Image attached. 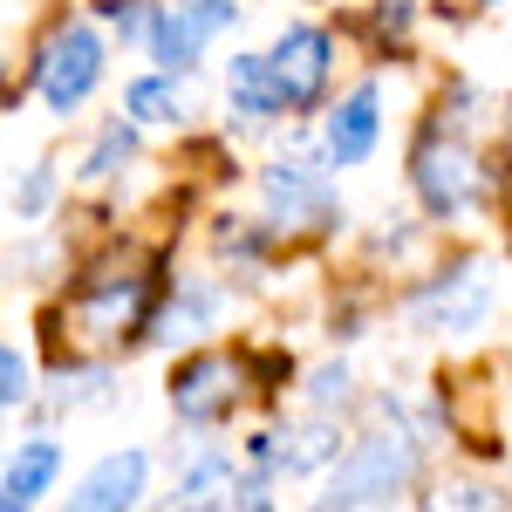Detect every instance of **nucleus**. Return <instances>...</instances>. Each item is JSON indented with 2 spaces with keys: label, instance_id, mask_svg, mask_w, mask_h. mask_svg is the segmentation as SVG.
Instances as JSON below:
<instances>
[{
  "label": "nucleus",
  "instance_id": "obj_17",
  "mask_svg": "<svg viewBox=\"0 0 512 512\" xmlns=\"http://www.w3.org/2000/svg\"><path fill=\"white\" fill-rule=\"evenodd\" d=\"M130 158H137V130L123 117H110L103 137H96V151L82 158V178H117V164H130Z\"/></svg>",
  "mask_w": 512,
  "mask_h": 512
},
{
  "label": "nucleus",
  "instance_id": "obj_11",
  "mask_svg": "<svg viewBox=\"0 0 512 512\" xmlns=\"http://www.w3.org/2000/svg\"><path fill=\"white\" fill-rule=\"evenodd\" d=\"M376 137H383V89L362 82V89H349V103L328 117V164H362L376 151Z\"/></svg>",
  "mask_w": 512,
  "mask_h": 512
},
{
  "label": "nucleus",
  "instance_id": "obj_21",
  "mask_svg": "<svg viewBox=\"0 0 512 512\" xmlns=\"http://www.w3.org/2000/svg\"><path fill=\"white\" fill-rule=\"evenodd\" d=\"M21 396H28V362L14 349H0V410H14Z\"/></svg>",
  "mask_w": 512,
  "mask_h": 512
},
{
  "label": "nucleus",
  "instance_id": "obj_4",
  "mask_svg": "<svg viewBox=\"0 0 512 512\" xmlns=\"http://www.w3.org/2000/svg\"><path fill=\"white\" fill-rule=\"evenodd\" d=\"M260 62H267L280 110H315L321 89H328V69H335V41H328V28L294 21V28H280L274 55H260Z\"/></svg>",
  "mask_w": 512,
  "mask_h": 512
},
{
  "label": "nucleus",
  "instance_id": "obj_18",
  "mask_svg": "<svg viewBox=\"0 0 512 512\" xmlns=\"http://www.w3.org/2000/svg\"><path fill=\"white\" fill-rule=\"evenodd\" d=\"M424 512H506V499L492 492V485H478V478H458V485H437Z\"/></svg>",
  "mask_w": 512,
  "mask_h": 512
},
{
  "label": "nucleus",
  "instance_id": "obj_16",
  "mask_svg": "<svg viewBox=\"0 0 512 512\" xmlns=\"http://www.w3.org/2000/svg\"><path fill=\"white\" fill-rule=\"evenodd\" d=\"M123 110H130L137 123H178V117H185L178 89H171L164 76H137L130 89H123Z\"/></svg>",
  "mask_w": 512,
  "mask_h": 512
},
{
  "label": "nucleus",
  "instance_id": "obj_2",
  "mask_svg": "<svg viewBox=\"0 0 512 512\" xmlns=\"http://www.w3.org/2000/svg\"><path fill=\"white\" fill-rule=\"evenodd\" d=\"M492 315V260H458L451 274L424 280L410 294V321L424 335H472Z\"/></svg>",
  "mask_w": 512,
  "mask_h": 512
},
{
  "label": "nucleus",
  "instance_id": "obj_5",
  "mask_svg": "<svg viewBox=\"0 0 512 512\" xmlns=\"http://www.w3.org/2000/svg\"><path fill=\"white\" fill-rule=\"evenodd\" d=\"M233 0H164L151 7V21H144V41H151V55L164 62V76H185L198 55H205V41L219 35V28H233Z\"/></svg>",
  "mask_w": 512,
  "mask_h": 512
},
{
  "label": "nucleus",
  "instance_id": "obj_14",
  "mask_svg": "<svg viewBox=\"0 0 512 512\" xmlns=\"http://www.w3.org/2000/svg\"><path fill=\"white\" fill-rule=\"evenodd\" d=\"M219 287H205V280H178V301H171V315L158 321V335L164 342H198L212 321H219Z\"/></svg>",
  "mask_w": 512,
  "mask_h": 512
},
{
  "label": "nucleus",
  "instance_id": "obj_12",
  "mask_svg": "<svg viewBox=\"0 0 512 512\" xmlns=\"http://www.w3.org/2000/svg\"><path fill=\"white\" fill-rule=\"evenodd\" d=\"M335 451H342V424L335 417H308L287 437H267V465H280V472H321Z\"/></svg>",
  "mask_w": 512,
  "mask_h": 512
},
{
  "label": "nucleus",
  "instance_id": "obj_6",
  "mask_svg": "<svg viewBox=\"0 0 512 512\" xmlns=\"http://www.w3.org/2000/svg\"><path fill=\"white\" fill-rule=\"evenodd\" d=\"M410 185H417V198L431 205L437 219H458V212H472V198H478V158L458 137L431 130L417 144V158H410Z\"/></svg>",
  "mask_w": 512,
  "mask_h": 512
},
{
  "label": "nucleus",
  "instance_id": "obj_20",
  "mask_svg": "<svg viewBox=\"0 0 512 512\" xmlns=\"http://www.w3.org/2000/svg\"><path fill=\"white\" fill-rule=\"evenodd\" d=\"M48 198H55V171H48V164H35V171H28V185L14 192V205L35 219V212H48Z\"/></svg>",
  "mask_w": 512,
  "mask_h": 512
},
{
  "label": "nucleus",
  "instance_id": "obj_23",
  "mask_svg": "<svg viewBox=\"0 0 512 512\" xmlns=\"http://www.w3.org/2000/svg\"><path fill=\"white\" fill-rule=\"evenodd\" d=\"M171 512H226V499H178Z\"/></svg>",
  "mask_w": 512,
  "mask_h": 512
},
{
  "label": "nucleus",
  "instance_id": "obj_24",
  "mask_svg": "<svg viewBox=\"0 0 512 512\" xmlns=\"http://www.w3.org/2000/svg\"><path fill=\"white\" fill-rule=\"evenodd\" d=\"M0 512H28V506H14V499H7V492H0Z\"/></svg>",
  "mask_w": 512,
  "mask_h": 512
},
{
  "label": "nucleus",
  "instance_id": "obj_1",
  "mask_svg": "<svg viewBox=\"0 0 512 512\" xmlns=\"http://www.w3.org/2000/svg\"><path fill=\"white\" fill-rule=\"evenodd\" d=\"M424 465V444L410 424H390V431H369L349 444V458L335 465V478L321 485L315 512H369L390 506L396 492H410V478Z\"/></svg>",
  "mask_w": 512,
  "mask_h": 512
},
{
  "label": "nucleus",
  "instance_id": "obj_8",
  "mask_svg": "<svg viewBox=\"0 0 512 512\" xmlns=\"http://www.w3.org/2000/svg\"><path fill=\"white\" fill-rule=\"evenodd\" d=\"M260 192H267V219H274V226H321V219L335 212L328 171H321L315 158H287V164H274V171L260 178Z\"/></svg>",
  "mask_w": 512,
  "mask_h": 512
},
{
  "label": "nucleus",
  "instance_id": "obj_9",
  "mask_svg": "<svg viewBox=\"0 0 512 512\" xmlns=\"http://www.w3.org/2000/svg\"><path fill=\"white\" fill-rule=\"evenodd\" d=\"M144 478H151V458L144 451H110V458H96L76 478V492L62 499V512H137Z\"/></svg>",
  "mask_w": 512,
  "mask_h": 512
},
{
  "label": "nucleus",
  "instance_id": "obj_25",
  "mask_svg": "<svg viewBox=\"0 0 512 512\" xmlns=\"http://www.w3.org/2000/svg\"><path fill=\"white\" fill-rule=\"evenodd\" d=\"M0 82H7V62H0Z\"/></svg>",
  "mask_w": 512,
  "mask_h": 512
},
{
  "label": "nucleus",
  "instance_id": "obj_7",
  "mask_svg": "<svg viewBox=\"0 0 512 512\" xmlns=\"http://www.w3.org/2000/svg\"><path fill=\"white\" fill-rule=\"evenodd\" d=\"M144 301H151V280H130V274L117 280V267H89V274L76 280V315L96 342L130 335V328L144 321Z\"/></svg>",
  "mask_w": 512,
  "mask_h": 512
},
{
  "label": "nucleus",
  "instance_id": "obj_13",
  "mask_svg": "<svg viewBox=\"0 0 512 512\" xmlns=\"http://www.w3.org/2000/svg\"><path fill=\"white\" fill-rule=\"evenodd\" d=\"M55 472H62V451H55V437H28V444H14V458H7V499L14 506H35L41 492L55 485Z\"/></svg>",
  "mask_w": 512,
  "mask_h": 512
},
{
  "label": "nucleus",
  "instance_id": "obj_19",
  "mask_svg": "<svg viewBox=\"0 0 512 512\" xmlns=\"http://www.w3.org/2000/svg\"><path fill=\"white\" fill-rule=\"evenodd\" d=\"M308 396H315L321 410H335V403H349V362H321L315 376H308Z\"/></svg>",
  "mask_w": 512,
  "mask_h": 512
},
{
  "label": "nucleus",
  "instance_id": "obj_26",
  "mask_svg": "<svg viewBox=\"0 0 512 512\" xmlns=\"http://www.w3.org/2000/svg\"><path fill=\"white\" fill-rule=\"evenodd\" d=\"M485 7H499V0H485Z\"/></svg>",
  "mask_w": 512,
  "mask_h": 512
},
{
  "label": "nucleus",
  "instance_id": "obj_15",
  "mask_svg": "<svg viewBox=\"0 0 512 512\" xmlns=\"http://www.w3.org/2000/svg\"><path fill=\"white\" fill-rule=\"evenodd\" d=\"M233 117L239 123H274L280 103H274V82H267V62L260 55H233Z\"/></svg>",
  "mask_w": 512,
  "mask_h": 512
},
{
  "label": "nucleus",
  "instance_id": "obj_3",
  "mask_svg": "<svg viewBox=\"0 0 512 512\" xmlns=\"http://www.w3.org/2000/svg\"><path fill=\"white\" fill-rule=\"evenodd\" d=\"M96 82H103V35H96V28H82V21H62L55 35L41 41V55H35L41 103L69 117Z\"/></svg>",
  "mask_w": 512,
  "mask_h": 512
},
{
  "label": "nucleus",
  "instance_id": "obj_22",
  "mask_svg": "<svg viewBox=\"0 0 512 512\" xmlns=\"http://www.w3.org/2000/svg\"><path fill=\"white\" fill-rule=\"evenodd\" d=\"M410 14H417L410 0H383V7H376V28H383V41H403V35H410Z\"/></svg>",
  "mask_w": 512,
  "mask_h": 512
},
{
  "label": "nucleus",
  "instance_id": "obj_10",
  "mask_svg": "<svg viewBox=\"0 0 512 512\" xmlns=\"http://www.w3.org/2000/svg\"><path fill=\"white\" fill-rule=\"evenodd\" d=\"M233 396H239V362H226V355H192V362L171 376V410H178L185 424L226 417Z\"/></svg>",
  "mask_w": 512,
  "mask_h": 512
}]
</instances>
